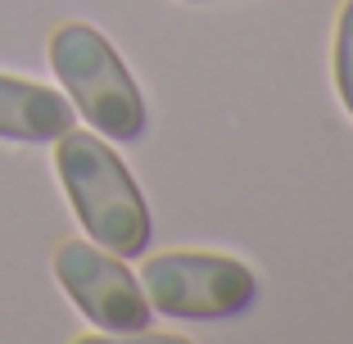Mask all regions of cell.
I'll list each match as a JSON object with an SVG mask.
<instances>
[{
  "label": "cell",
  "instance_id": "6da1fadb",
  "mask_svg": "<svg viewBox=\"0 0 353 344\" xmlns=\"http://www.w3.org/2000/svg\"><path fill=\"white\" fill-rule=\"evenodd\" d=\"M63 195L73 204L82 231L100 250L118 259H136L150 245V209L127 163L109 150V141L91 132H63L54 150Z\"/></svg>",
  "mask_w": 353,
  "mask_h": 344
},
{
  "label": "cell",
  "instance_id": "7a4b0ae2",
  "mask_svg": "<svg viewBox=\"0 0 353 344\" xmlns=\"http://www.w3.org/2000/svg\"><path fill=\"white\" fill-rule=\"evenodd\" d=\"M50 68L73 109L109 141H136L145 132V100L127 63L91 23H63L50 37Z\"/></svg>",
  "mask_w": 353,
  "mask_h": 344
},
{
  "label": "cell",
  "instance_id": "3957f363",
  "mask_svg": "<svg viewBox=\"0 0 353 344\" xmlns=\"http://www.w3.org/2000/svg\"><path fill=\"white\" fill-rule=\"evenodd\" d=\"M141 290L150 308L181 322H218L240 313L254 299L259 281L231 254H204V250H168L145 259Z\"/></svg>",
  "mask_w": 353,
  "mask_h": 344
},
{
  "label": "cell",
  "instance_id": "277c9868",
  "mask_svg": "<svg viewBox=\"0 0 353 344\" xmlns=\"http://www.w3.org/2000/svg\"><path fill=\"white\" fill-rule=\"evenodd\" d=\"M54 276L95 331L145 335L154 308L141 290V276H132L118 254L100 250L95 240H68L54 250Z\"/></svg>",
  "mask_w": 353,
  "mask_h": 344
},
{
  "label": "cell",
  "instance_id": "5b68a950",
  "mask_svg": "<svg viewBox=\"0 0 353 344\" xmlns=\"http://www.w3.org/2000/svg\"><path fill=\"white\" fill-rule=\"evenodd\" d=\"M73 100L41 82L0 73V141H23V145H46L73 132Z\"/></svg>",
  "mask_w": 353,
  "mask_h": 344
},
{
  "label": "cell",
  "instance_id": "8992f818",
  "mask_svg": "<svg viewBox=\"0 0 353 344\" xmlns=\"http://www.w3.org/2000/svg\"><path fill=\"white\" fill-rule=\"evenodd\" d=\"M335 91L353 114V0L340 10V23H335Z\"/></svg>",
  "mask_w": 353,
  "mask_h": 344
}]
</instances>
